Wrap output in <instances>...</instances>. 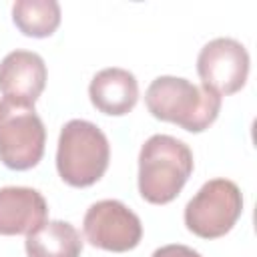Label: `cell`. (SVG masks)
Returning <instances> with one entry per match:
<instances>
[{
    "label": "cell",
    "instance_id": "1",
    "mask_svg": "<svg viewBox=\"0 0 257 257\" xmlns=\"http://www.w3.org/2000/svg\"><path fill=\"white\" fill-rule=\"evenodd\" d=\"M145 104L159 120L179 124L189 133H203L217 120L221 96L187 78L165 74L149 84Z\"/></svg>",
    "mask_w": 257,
    "mask_h": 257
},
{
    "label": "cell",
    "instance_id": "2",
    "mask_svg": "<svg viewBox=\"0 0 257 257\" xmlns=\"http://www.w3.org/2000/svg\"><path fill=\"white\" fill-rule=\"evenodd\" d=\"M195 161L187 143L171 135H153L139 153V193L153 205H167L183 191Z\"/></svg>",
    "mask_w": 257,
    "mask_h": 257
},
{
    "label": "cell",
    "instance_id": "3",
    "mask_svg": "<svg viewBox=\"0 0 257 257\" xmlns=\"http://www.w3.org/2000/svg\"><path fill=\"white\" fill-rule=\"evenodd\" d=\"M108 161V139L94 122L72 118L60 128L56 147V171L66 185H94L106 173Z\"/></svg>",
    "mask_w": 257,
    "mask_h": 257
},
{
    "label": "cell",
    "instance_id": "4",
    "mask_svg": "<svg viewBox=\"0 0 257 257\" xmlns=\"http://www.w3.org/2000/svg\"><path fill=\"white\" fill-rule=\"evenodd\" d=\"M46 128L34 106L0 100V161L12 171L36 167L44 155Z\"/></svg>",
    "mask_w": 257,
    "mask_h": 257
},
{
    "label": "cell",
    "instance_id": "5",
    "mask_svg": "<svg viewBox=\"0 0 257 257\" xmlns=\"http://www.w3.org/2000/svg\"><path fill=\"white\" fill-rule=\"evenodd\" d=\"M241 213V189L229 179H211L187 203L183 217L193 235L201 239H217L235 227Z\"/></svg>",
    "mask_w": 257,
    "mask_h": 257
},
{
    "label": "cell",
    "instance_id": "6",
    "mask_svg": "<svg viewBox=\"0 0 257 257\" xmlns=\"http://www.w3.org/2000/svg\"><path fill=\"white\" fill-rule=\"evenodd\" d=\"M82 231L92 247L112 253L131 251L143 239V223L139 215L116 199L92 203L84 213Z\"/></svg>",
    "mask_w": 257,
    "mask_h": 257
},
{
    "label": "cell",
    "instance_id": "7",
    "mask_svg": "<svg viewBox=\"0 0 257 257\" xmlns=\"http://www.w3.org/2000/svg\"><path fill=\"white\" fill-rule=\"evenodd\" d=\"M249 52L235 38H213L197 56V72L205 88L219 96L241 90L249 76Z\"/></svg>",
    "mask_w": 257,
    "mask_h": 257
},
{
    "label": "cell",
    "instance_id": "8",
    "mask_svg": "<svg viewBox=\"0 0 257 257\" xmlns=\"http://www.w3.org/2000/svg\"><path fill=\"white\" fill-rule=\"evenodd\" d=\"M44 58L32 50H12L0 62V92L6 100L34 106L46 86Z\"/></svg>",
    "mask_w": 257,
    "mask_h": 257
},
{
    "label": "cell",
    "instance_id": "9",
    "mask_svg": "<svg viewBox=\"0 0 257 257\" xmlns=\"http://www.w3.org/2000/svg\"><path fill=\"white\" fill-rule=\"evenodd\" d=\"M48 215L46 199L32 187L0 189V235H22L38 229Z\"/></svg>",
    "mask_w": 257,
    "mask_h": 257
},
{
    "label": "cell",
    "instance_id": "10",
    "mask_svg": "<svg viewBox=\"0 0 257 257\" xmlns=\"http://www.w3.org/2000/svg\"><path fill=\"white\" fill-rule=\"evenodd\" d=\"M88 96L96 110L110 116H122L131 112L139 100L137 76L131 70L118 66L102 68L92 76L88 84Z\"/></svg>",
    "mask_w": 257,
    "mask_h": 257
},
{
    "label": "cell",
    "instance_id": "11",
    "mask_svg": "<svg viewBox=\"0 0 257 257\" xmlns=\"http://www.w3.org/2000/svg\"><path fill=\"white\" fill-rule=\"evenodd\" d=\"M84 241L68 221H44L24 241L28 257H80Z\"/></svg>",
    "mask_w": 257,
    "mask_h": 257
},
{
    "label": "cell",
    "instance_id": "12",
    "mask_svg": "<svg viewBox=\"0 0 257 257\" xmlns=\"http://www.w3.org/2000/svg\"><path fill=\"white\" fill-rule=\"evenodd\" d=\"M60 4L56 0H16L12 20L16 28L32 38H46L60 26Z\"/></svg>",
    "mask_w": 257,
    "mask_h": 257
},
{
    "label": "cell",
    "instance_id": "13",
    "mask_svg": "<svg viewBox=\"0 0 257 257\" xmlns=\"http://www.w3.org/2000/svg\"><path fill=\"white\" fill-rule=\"evenodd\" d=\"M151 257H203V255L199 251L187 247V245L171 243V245H163V247L155 249Z\"/></svg>",
    "mask_w": 257,
    "mask_h": 257
}]
</instances>
